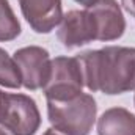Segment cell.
Returning a JSON list of instances; mask_svg holds the SVG:
<instances>
[{
	"mask_svg": "<svg viewBox=\"0 0 135 135\" xmlns=\"http://www.w3.org/2000/svg\"><path fill=\"white\" fill-rule=\"evenodd\" d=\"M21 35V24L8 0H0V41H13Z\"/></svg>",
	"mask_w": 135,
	"mask_h": 135,
	"instance_id": "10",
	"label": "cell"
},
{
	"mask_svg": "<svg viewBox=\"0 0 135 135\" xmlns=\"http://www.w3.org/2000/svg\"><path fill=\"white\" fill-rule=\"evenodd\" d=\"M13 58L19 68L24 88L32 91L44 88V85L49 80L52 68V60L46 49L39 46L22 47L14 52Z\"/></svg>",
	"mask_w": 135,
	"mask_h": 135,
	"instance_id": "5",
	"label": "cell"
},
{
	"mask_svg": "<svg viewBox=\"0 0 135 135\" xmlns=\"http://www.w3.org/2000/svg\"><path fill=\"white\" fill-rule=\"evenodd\" d=\"M0 135H8V134H6V132H5L3 129H0Z\"/></svg>",
	"mask_w": 135,
	"mask_h": 135,
	"instance_id": "15",
	"label": "cell"
},
{
	"mask_svg": "<svg viewBox=\"0 0 135 135\" xmlns=\"http://www.w3.org/2000/svg\"><path fill=\"white\" fill-rule=\"evenodd\" d=\"M134 102H135V99H134Z\"/></svg>",
	"mask_w": 135,
	"mask_h": 135,
	"instance_id": "17",
	"label": "cell"
},
{
	"mask_svg": "<svg viewBox=\"0 0 135 135\" xmlns=\"http://www.w3.org/2000/svg\"><path fill=\"white\" fill-rule=\"evenodd\" d=\"M41 124L36 102L27 94L3 93L0 99V126L11 135H35Z\"/></svg>",
	"mask_w": 135,
	"mask_h": 135,
	"instance_id": "3",
	"label": "cell"
},
{
	"mask_svg": "<svg viewBox=\"0 0 135 135\" xmlns=\"http://www.w3.org/2000/svg\"><path fill=\"white\" fill-rule=\"evenodd\" d=\"M0 85L6 88H21L22 79L14 58L0 47Z\"/></svg>",
	"mask_w": 135,
	"mask_h": 135,
	"instance_id": "11",
	"label": "cell"
},
{
	"mask_svg": "<svg viewBox=\"0 0 135 135\" xmlns=\"http://www.w3.org/2000/svg\"><path fill=\"white\" fill-rule=\"evenodd\" d=\"M47 115L52 127L63 135H88L91 132L98 105L91 94H79L68 101H47Z\"/></svg>",
	"mask_w": 135,
	"mask_h": 135,
	"instance_id": "2",
	"label": "cell"
},
{
	"mask_svg": "<svg viewBox=\"0 0 135 135\" xmlns=\"http://www.w3.org/2000/svg\"><path fill=\"white\" fill-rule=\"evenodd\" d=\"M2 94H3V91H0V99H2Z\"/></svg>",
	"mask_w": 135,
	"mask_h": 135,
	"instance_id": "16",
	"label": "cell"
},
{
	"mask_svg": "<svg viewBox=\"0 0 135 135\" xmlns=\"http://www.w3.org/2000/svg\"><path fill=\"white\" fill-rule=\"evenodd\" d=\"M57 36H58L60 42L68 49L80 47L91 41H96L94 28H93L88 11L86 9H82V11L72 9V11L66 13L60 22Z\"/></svg>",
	"mask_w": 135,
	"mask_h": 135,
	"instance_id": "8",
	"label": "cell"
},
{
	"mask_svg": "<svg viewBox=\"0 0 135 135\" xmlns=\"http://www.w3.org/2000/svg\"><path fill=\"white\" fill-rule=\"evenodd\" d=\"M85 9L90 14L96 41H115L124 35L126 19L116 0H99Z\"/></svg>",
	"mask_w": 135,
	"mask_h": 135,
	"instance_id": "6",
	"label": "cell"
},
{
	"mask_svg": "<svg viewBox=\"0 0 135 135\" xmlns=\"http://www.w3.org/2000/svg\"><path fill=\"white\" fill-rule=\"evenodd\" d=\"M98 135H135V115L123 107L105 110L98 119Z\"/></svg>",
	"mask_w": 135,
	"mask_h": 135,
	"instance_id": "9",
	"label": "cell"
},
{
	"mask_svg": "<svg viewBox=\"0 0 135 135\" xmlns=\"http://www.w3.org/2000/svg\"><path fill=\"white\" fill-rule=\"evenodd\" d=\"M83 74L77 57H57L52 60L50 75L44 85L47 101H68L82 94Z\"/></svg>",
	"mask_w": 135,
	"mask_h": 135,
	"instance_id": "4",
	"label": "cell"
},
{
	"mask_svg": "<svg viewBox=\"0 0 135 135\" xmlns=\"http://www.w3.org/2000/svg\"><path fill=\"white\" fill-rule=\"evenodd\" d=\"M74 2L80 3V5H82V6H85V8H90V6H93L94 3H98L99 0H74Z\"/></svg>",
	"mask_w": 135,
	"mask_h": 135,
	"instance_id": "13",
	"label": "cell"
},
{
	"mask_svg": "<svg viewBox=\"0 0 135 135\" xmlns=\"http://www.w3.org/2000/svg\"><path fill=\"white\" fill-rule=\"evenodd\" d=\"M42 135H58V134H57L54 129H47V131H46V132H44Z\"/></svg>",
	"mask_w": 135,
	"mask_h": 135,
	"instance_id": "14",
	"label": "cell"
},
{
	"mask_svg": "<svg viewBox=\"0 0 135 135\" xmlns=\"http://www.w3.org/2000/svg\"><path fill=\"white\" fill-rule=\"evenodd\" d=\"M121 5L124 6V9L129 14H132L135 17V0H121Z\"/></svg>",
	"mask_w": 135,
	"mask_h": 135,
	"instance_id": "12",
	"label": "cell"
},
{
	"mask_svg": "<svg viewBox=\"0 0 135 135\" xmlns=\"http://www.w3.org/2000/svg\"><path fill=\"white\" fill-rule=\"evenodd\" d=\"M25 21L36 33H50L63 19L61 0H17Z\"/></svg>",
	"mask_w": 135,
	"mask_h": 135,
	"instance_id": "7",
	"label": "cell"
},
{
	"mask_svg": "<svg viewBox=\"0 0 135 135\" xmlns=\"http://www.w3.org/2000/svg\"><path fill=\"white\" fill-rule=\"evenodd\" d=\"M83 85L96 93L115 96L135 90V47L107 46L77 55Z\"/></svg>",
	"mask_w": 135,
	"mask_h": 135,
	"instance_id": "1",
	"label": "cell"
}]
</instances>
